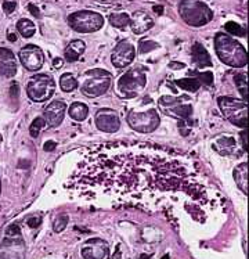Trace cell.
Returning <instances> with one entry per match:
<instances>
[{
  "label": "cell",
  "instance_id": "obj_25",
  "mask_svg": "<svg viewBox=\"0 0 249 259\" xmlns=\"http://www.w3.org/2000/svg\"><path fill=\"white\" fill-rule=\"evenodd\" d=\"M177 88H180L183 90H187V92H191L194 93L196 90H200L201 88V82L198 80L196 76H188V78H183V79H179L175 82Z\"/></svg>",
  "mask_w": 249,
  "mask_h": 259
},
{
  "label": "cell",
  "instance_id": "obj_27",
  "mask_svg": "<svg viewBox=\"0 0 249 259\" xmlns=\"http://www.w3.org/2000/svg\"><path fill=\"white\" fill-rule=\"evenodd\" d=\"M129 22H130V17L127 16L126 13H114L110 16V24L114 28L122 29L129 25Z\"/></svg>",
  "mask_w": 249,
  "mask_h": 259
},
{
  "label": "cell",
  "instance_id": "obj_12",
  "mask_svg": "<svg viewBox=\"0 0 249 259\" xmlns=\"http://www.w3.org/2000/svg\"><path fill=\"white\" fill-rule=\"evenodd\" d=\"M18 56H20V61L24 65V68H27L28 71H32V72L39 71L44 64V53L36 45H27L25 48L20 50Z\"/></svg>",
  "mask_w": 249,
  "mask_h": 259
},
{
  "label": "cell",
  "instance_id": "obj_41",
  "mask_svg": "<svg viewBox=\"0 0 249 259\" xmlns=\"http://www.w3.org/2000/svg\"><path fill=\"white\" fill-rule=\"evenodd\" d=\"M11 95H14L16 97H18V85H17V83H13V85H11Z\"/></svg>",
  "mask_w": 249,
  "mask_h": 259
},
{
  "label": "cell",
  "instance_id": "obj_7",
  "mask_svg": "<svg viewBox=\"0 0 249 259\" xmlns=\"http://www.w3.org/2000/svg\"><path fill=\"white\" fill-rule=\"evenodd\" d=\"M69 27L79 33H91L104 27V17L100 13L90 10L75 11L68 16Z\"/></svg>",
  "mask_w": 249,
  "mask_h": 259
},
{
  "label": "cell",
  "instance_id": "obj_31",
  "mask_svg": "<svg viewBox=\"0 0 249 259\" xmlns=\"http://www.w3.org/2000/svg\"><path fill=\"white\" fill-rule=\"evenodd\" d=\"M158 43L154 42V40H147V39H143L140 45H138V53L140 54H145L153 52L155 49H158Z\"/></svg>",
  "mask_w": 249,
  "mask_h": 259
},
{
  "label": "cell",
  "instance_id": "obj_22",
  "mask_svg": "<svg viewBox=\"0 0 249 259\" xmlns=\"http://www.w3.org/2000/svg\"><path fill=\"white\" fill-rule=\"evenodd\" d=\"M234 180H235L239 190L248 194V164L246 162H241L234 169Z\"/></svg>",
  "mask_w": 249,
  "mask_h": 259
},
{
  "label": "cell",
  "instance_id": "obj_26",
  "mask_svg": "<svg viewBox=\"0 0 249 259\" xmlns=\"http://www.w3.org/2000/svg\"><path fill=\"white\" fill-rule=\"evenodd\" d=\"M60 86H61V89L64 92L69 93V92H74V90L78 89L79 85H78V80H76L74 75L67 72V74L61 75V78H60Z\"/></svg>",
  "mask_w": 249,
  "mask_h": 259
},
{
  "label": "cell",
  "instance_id": "obj_45",
  "mask_svg": "<svg viewBox=\"0 0 249 259\" xmlns=\"http://www.w3.org/2000/svg\"><path fill=\"white\" fill-rule=\"evenodd\" d=\"M162 259H170V258H169V255L166 254V255H165V256H164V258H162Z\"/></svg>",
  "mask_w": 249,
  "mask_h": 259
},
{
  "label": "cell",
  "instance_id": "obj_32",
  "mask_svg": "<svg viewBox=\"0 0 249 259\" xmlns=\"http://www.w3.org/2000/svg\"><path fill=\"white\" fill-rule=\"evenodd\" d=\"M68 221H69L68 217H67L65 213L56 218V221H54V225H53L54 232H57V233L63 232L64 229L67 228V225H68Z\"/></svg>",
  "mask_w": 249,
  "mask_h": 259
},
{
  "label": "cell",
  "instance_id": "obj_42",
  "mask_svg": "<svg viewBox=\"0 0 249 259\" xmlns=\"http://www.w3.org/2000/svg\"><path fill=\"white\" fill-rule=\"evenodd\" d=\"M184 67H186V65H184V64L183 63H172L170 64V68H184Z\"/></svg>",
  "mask_w": 249,
  "mask_h": 259
},
{
  "label": "cell",
  "instance_id": "obj_28",
  "mask_svg": "<svg viewBox=\"0 0 249 259\" xmlns=\"http://www.w3.org/2000/svg\"><path fill=\"white\" fill-rule=\"evenodd\" d=\"M234 82H235V85L238 88L242 100L246 101V99H248V80H246V74L242 72V74L235 75L234 76Z\"/></svg>",
  "mask_w": 249,
  "mask_h": 259
},
{
  "label": "cell",
  "instance_id": "obj_8",
  "mask_svg": "<svg viewBox=\"0 0 249 259\" xmlns=\"http://www.w3.org/2000/svg\"><path fill=\"white\" fill-rule=\"evenodd\" d=\"M158 107L165 115L172 116L179 121L188 119L192 114V104L187 96H162L158 100Z\"/></svg>",
  "mask_w": 249,
  "mask_h": 259
},
{
  "label": "cell",
  "instance_id": "obj_33",
  "mask_svg": "<svg viewBox=\"0 0 249 259\" xmlns=\"http://www.w3.org/2000/svg\"><path fill=\"white\" fill-rule=\"evenodd\" d=\"M198 80L201 82V85L212 86L213 85V74L212 72H194Z\"/></svg>",
  "mask_w": 249,
  "mask_h": 259
},
{
  "label": "cell",
  "instance_id": "obj_6",
  "mask_svg": "<svg viewBox=\"0 0 249 259\" xmlns=\"http://www.w3.org/2000/svg\"><path fill=\"white\" fill-rule=\"evenodd\" d=\"M219 108L226 119L230 121L235 126L245 129L246 127V122H248V107H246V101L239 100L235 97H230V96H223L219 97Z\"/></svg>",
  "mask_w": 249,
  "mask_h": 259
},
{
  "label": "cell",
  "instance_id": "obj_39",
  "mask_svg": "<svg viewBox=\"0 0 249 259\" xmlns=\"http://www.w3.org/2000/svg\"><path fill=\"white\" fill-rule=\"evenodd\" d=\"M239 143L242 144V151H246V146H248V143H246V131H242L241 132V142Z\"/></svg>",
  "mask_w": 249,
  "mask_h": 259
},
{
  "label": "cell",
  "instance_id": "obj_46",
  "mask_svg": "<svg viewBox=\"0 0 249 259\" xmlns=\"http://www.w3.org/2000/svg\"><path fill=\"white\" fill-rule=\"evenodd\" d=\"M0 191H2V180H0Z\"/></svg>",
  "mask_w": 249,
  "mask_h": 259
},
{
  "label": "cell",
  "instance_id": "obj_18",
  "mask_svg": "<svg viewBox=\"0 0 249 259\" xmlns=\"http://www.w3.org/2000/svg\"><path fill=\"white\" fill-rule=\"evenodd\" d=\"M129 24H130L134 35H141V33L150 31L151 28L154 27V20H153V17L150 16L147 11L138 10L133 13Z\"/></svg>",
  "mask_w": 249,
  "mask_h": 259
},
{
  "label": "cell",
  "instance_id": "obj_36",
  "mask_svg": "<svg viewBox=\"0 0 249 259\" xmlns=\"http://www.w3.org/2000/svg\"><path fill=\"white\" fill-rule=\"evenodd\" d=\"M28 10H29V13H31L33 17H36V18L37 17H40V11H39V9H37L35 5L29 3V5H28Z\"/></svg>",
  "mask_w": 249,
  "mask_h": 259
},
{
  "label": "cell",
  "instance_id": "obj_24",
  "mask_svg": "<svg viewBox=\"0 0 249 259\" xmlns=\"http://www.w3.org/2000/svg\"><path fill=\"white\" fill-rule=\"evenodd\" d=\"M17 31L20 32V35L25 39H29L32 37L35 33H36V27L35 24L28 20V18H21L20 21L17 22Z\"/></svg>",
  "mask_w": 249,
  "mask_h": 259
},
{
  "label": "cell",
  "instance_id": "obj_4",
  "mask_svg": "<svg viewBox=\"0 0 249 259\" xmlns=\"http://www.w3.org/2000/svg\"><path fill=\"white\" fill-rule=\"evenodd\" d=\"M112 75L106 69L94 68L87 71L83 75V82L80 85L82 93L89 97V99H95L100 96L106 95L108 89L111 88Z\"/></svg>",
  "mask_w": 249,
  "mask_h": 259
},
{
  "label": "cell",
  "instance_id": "obj_21",
  "mask_svg": "<svg viewBox=\"0 0 249 259\" xmlns=\"http://www.w3.org/2000/svg\"><path fill=\"white\" fill-rule=\"evenodd\" d=\"M86 50V45L80 39H75L72 42L68 43V46L64 50V57L67 63H75L78 61Z\"/></svg>",
  "mask_w": 249,
  "mask_h": 259
},
{
  "label": "cell",
  "instance_id": "obj_35",
  "mask_svg": "<svg viewBox=\"0 0 249 259\" xmlns=\"http://www.w3.org/2000/svg\"><path fill=\"white\" fill-rule=\"evenodd\" d=\"M179 129H180V133L183 135V136H187V135L190 133V129H191L190 118H188V119L179 121Z\"/></svg>",
  "mask_w": 249,
  "mask_h": 259
},
{
  "label": "cell",
  "instance_id": "obj_37",
  "mask_svg": "<svg viewBox=\"0 0 249 259\" xmlns=\"http://www.w3.org/2000/svg\"><path fill=\"white\" fill-rule=\"evenodd\" d=\"M56 147H57V143L56 142H47V143H44V146H43V150L44 151H47V153H50V151H54L56 150Z\"/></svg>",
  "mask_w": 249,
  "mask_h": 259
},
{
  "label": "cell",
  "instance_id": "obj_2",
  "mask_svg": "<svg viewBox=\"0 0 249 259\" xmlns=\"http://www.w3.org/2000/svg\"><path fill=\"white\" fill-rule=\"evenodd\" d=\"M215 50L219 60L234 68H244L248 64L246 50L239 42L224 32H218L215 36Z\"/></svg>",
  "mask_w": 249,
  "mask_h": 259
},
{
  "label": "cell",
  "instance_id": "obj_5",
  "mask_svg": "<svg viewBox=\"0 0 249 259\" xmlns=\"http://www.w3.org/2000/svg\"><path fill=\"white\" fill-rule=\"evenodd\" d=\"M147 85L145 71L140 67L129 69L118 80V93L123 99H133L138 96Z\"/></svg>",
  "mask_w": 249,
  "mask_h": 259
},
{
  "label": "cell",
  "instance_id": "obj_40",
  "mask_svg": "<svg viewBox=\"0 0 249 259\" xmlns=\"http://www.w3.org/2000/svg\"><path fill=\"white\" fill-rule=\"evenodd\" d=\"M53 67L56 69H59L63 67V60L61 58H54L53 60Z\"/></svg>",
  "mask_w": 249,
  "mask_h": 259
},
{
  "label": "cell",
  "instance_id": "obj_44",
  "mask_svg": "<svg viewBox=\"0 0 249 259\" xmlns=\"http://www.w3.org/2000/svg\"><path fill=\"white\" fill-rule=\"evenodd\" d=\"M7 37H9V40H10V42H13V43L17 40L16 33H9V35H7Z\"/></svg>",
  "mask_w": 249,
  "mask_h": 259
},
{
  "label": "cell",
  "instance_id": "obj_13",
  "mask_svg": "<svg viewBox=\"0 0 249 259\" xmlns=\"http://www.w3.org/2000/svg\"><path fill=\"white\" fill-rule=\"evenodd\" d=\"M134 56H136V48L132 43L129 40H121L112 50L111 63L117 68H125L129 64L133 63Z\"/></svg>",
  "mask_w": 249,
  "mask_h": 259
},
{
  "label": "cell",
  "instance_id": "obj_9",
  "mask_svg": "<svg viewBox=\"0 0 249 259\" xmlns=\"http://www.w3.org/2000/svg\"><path fill=\"white\" fill-rule=\"evenodd\" d=\"M56 90V82L52 75L39 74L32 76L27 85V95L32 101L43 103L53 96Z\"/></svg>",
  "mask_w": 249,
  "mask_h": 259
},
{
  "label": "cell",
  "instance_id": "obj_16",
  "mask_svg": "<svg viewBox=\"0 0 249 259\" xmlns=\"http://www.w3.org/2000/svg\"><path fill=\"white\" fill-rule=\"evenodd\" d=\"M65 110H67V106L64 101H52L43 111V119L46 122V125H48L50 127L61 125L64 115H65Z\"/></svg>",
  "mask_w": 249,
  "mask_h": 259
},
{
  "label": "cell",
  "instance_id": "obj_17",
  "mask_svg": "<svg viewBox=\"0 0 249 259\" xmlns=\"http://www.w3.org/2000/svg\"><path fill=\"white\" fill-rule=\"evenodd\" d=\"M238 143L233 135L224 133L213 139L212 148L220 155H235V153H238Z\"/></svg>",
  "mask_w": 249,
  "mask_h": 259
},
{
  "label": "cell",
  "instance_id": "obj_15",
  "mask_svg": "<svg viewBox=\"0 0 249 259\" xmlns=\"http://www.w3.org/2000/svg\"><path fill=\"white\" fill-rule=\"evenodd\" d=\"M82 256L85 259H108L110 258V248L108 244L100 238L87 240L82 248H80Z\"/></svg>",
  "mask_w": 249,
  "mask_h": 259
},
{
  "label": "cell",
  "instance_id": "obj_30",
  "mask_svg": "<svg viewBox=\"0 0 249 259\" xmlns=\"http://www.w3.org/2000/svg\"><path fill=\"white\" fill-rule=\"evenodd\" d=\"M43 126H46V122H44V119H43L42 116H37L36 119H33V122L31 123V127H29V135H31V138H39L40 129H42Z\"/></svg>",
  "mask_w": 249,
  "mask_h": 259
},
{
  "label": "cell",
  "instance_id": "obj_23",
  "mask_svg": "<svg viewBox=\"0 0 249 259\" xmlns=\"http://www.w3.org/2000/svg\"><path fill=\"white\" fill-rule=\"evenodd\" d=\"M87 114H89V107L83 104V103H80V101H76V103L71 104V107H69V116L74 121H85L86 118H87Z\"/></svg>",
  "mask_w": 249,
  "mask_h": 259
},
{
  "label": "cell",
  "instance_id": "obj_10",
  "mask_svg": "<svg viewBox=\"0 0 249 259\" xmlns=\"http://www.w3.org/2000/svg\"><path fill=\"white\" fill-rule=\"evenodd\" d=\"M24 244L17 225H11L0 247V259H24Z\"/></svg>",
  "mask_w": 249,
  "mask_h": 259
},
{
  "label": "cell",
  "instance_id": "obj_3",
  "mask_svg": "<svg viewBox=\"0 0 249 259\" xmlns=\"http://www.w3.org/2000/svg\"><path fill=\"white\" fill-rule=\"evenodd\" d=\"M179 14L187 25L200 28L213 20V11L201 0H181L179 3Z\"/></svg>",
  "mask_w": 249,
  "mask_h": 259
},
{
  "label": "cell",
  "instance_id": "obj_14",
  "mask_svg": "<svg viewBox=\"0 0 249 259\" xmlns=\"http://www.w3.org/2000/svg\"><path fill=\"white\" fill-rule=\"evenodd\" d=\"M95 126L98 131L106 133H115L121 127V121L117 111L111 108H101L95 114Z\"/></svg>",
  "mask_w": 249,
  "mask_h": 259
},
{
  "label": "cell",
  "instance_id": "obj_11",
  "mask_svg": "<svg viewBox=\"0 0 249 259\" xmlns=\"http://www.w3.org/2000/svg\"><path fill=\"white\" fill-rule=\"evenodd\" d=\"M127 123L133 131L140 133L154 132L159 126L161 119L155 108H150L147 111H130L127 115Z\"/></svg>",
  "mask_w": 249,
  "mask_h": 259
},
{
  "label": "cell",
  "instance_id": "obj_29",
  "mask_svg": "<svg viewBox=\"0 0 249 259\" xmlns=\"http://www.w3.org/2000/svg\"><path fill=\"white\" fill-rule=\"evenodd\" d=\"M224 29H226L227 32H230L231 35H235V36H239V37L246 36V29L234 21L226 22V24H224Z\"/></svg>",
  "mask_w": 249,
  "mask_h": 259
},
{
  "label": "cell",
  "instance_id": "obj_1",
  "mask_svg": "<svg viewBox=\"0 0 249 259\" xmlns=\"http://www.w3.org/2000/svg\"><path fill=\"white\" fill-rule=\"evenodd\" d=\"M64 189L82 200L159 204L181 197L202 211L220 201L188 154L138 142L95 144L83 150Z\"/></svg>",
  "mask_w": 249,
  "mask_h": 259
},
{
  "label": "cell",
  "instance_id": "obj_43",
  "mask_svg": "<svg viewBox=\"0 0 249 259\" xmlns=\"http://www.w3.org/2000/svg\"><path fill=\"white\" fill-rule=\"evenodd\" d=\"M154 11L157 14H162L164 13V7L162 6H154Z\"/></svg>",
  "mask_w": 249,
  "mask_h": 259
},
{
  "label": "cell",
  "instance_id": "obj_20",
  "mask_svg": "<svg viewBox=\"0 0 249 259\" xmlns=\"http://www.w3.org/2000/svg\"><path fill=\"white\" fill-rule=\"evenodd\" d=\"M191 60L198 68L212 67L211 56L208 53L207 49L204 48L200 42H194V45L191 46Z\"/></svg>",
  "mask_w": 249,
  "mask_h": 259
},
{
  "label": "cell",
  "instance_id": "obj_34",
  "mask_svg": "<svg viewBox=\"0 0 249 259\" xmlns=\"http://www.w3.org/2000/svg\"><path fill=\"white\" fill-rule=\"evenodd\" d=\"M17 0H3V11L6 14H11L17 10Z\"/></svg>",
  "mask_w": 249,
  "mask_h": 259
},
{
  "label": "cell",
  "instance_id": "obj_19",
  "mask_svg": "<svg viewBox=\"0 0 249 259\" xmlns=\"http://www.w3.org/2000/svg\"><path fill=\"white\" fill-rule=\"evenodd\" d=\"M17 72L16 56L10 49L0 48V75L5 78H13Z\"/></svg>",
  "mask_w": 249,
  "mask_h": 259
},
{
  "label": "cell",
  "instance_id": "obj_38",
  "mask_svg": "<svg viewBox=\"0 0 249 259\" xmlns=\"http://www.w3.org/2000/svg\"><path fill=\"white\" fill-rule=\"evenodd\" d=\"M28 226L32 229L37 228L39 225H40V218H31V219H28Z\"/></svg>",
  "mask_w": 249,
  "mask_h": 259
}]
</instances>
